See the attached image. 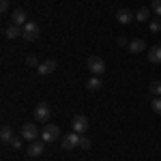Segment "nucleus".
<instances>
[{
	"instance_id": "f3484780",
	"label": "nucleus",
	"mask_w": 161,
	"mask_h": 161,
	"mask_svg": "<svg viewBox=\"0 0 161 161\" xmlns=\"http://www.w3.org/2000/svg\"><path fill=\"white\" fill-rule=\"evenodd\" d=\"M136 19H137V22H148V19H150V9H146V7L137 9V11H136Z\"/></svg>"
},
{
	"instance_id": "20e7f679",
	"label": "nucleus",
	"mask_w": 161,
	"mask_h": 161,
	"mask_svg": "<svg viewBox=\"0 0 161 161\" xmlns=\"http://www.w3.org/2000/svg\"><path fill=\"white\" fill-rule=\"evenodd\" d=\"M88 118L84 116V114H77V116H73V120H71V127H73L75 133H86L88 131Z\"/></svg>"
},
{
	"instance_id": "a211bd4d",
	"label": "nucleus",
	"mask_w": 161,
	"mask_h": 161,
	"mask_svg": "<svg viewBox=\"0 0 161 161\" xmlns=\"http://www.w3.org/2000/svg\"><path fill=\"white\" fill-rule=\"evenodd\" d=\"M148 90H150V95H155V97H161V82H159V80L150 82V84H148Z\"/></svg>"
},
{
	"instance_id": "b1692460",
	"label": "nucleus",
	"mask_w": 161,
	"mask_h": 161,
	"mask_svg": "<svg viewBox=\"0 0 161 161\" xmlns=\"http://www.w3.org/2000/svg\"><path fill=\"white\" fill-rule=\"evenodd\" d=\"M80 148H90V140H88V137H80Z\"/></svg>"
},
{
	"instance_id": "9b49d317",
	"label": "nucleus",
	"mask_w": 161,
	"mask_h": 161,
	"mask_svg": "<svg viewBox=\"0 0 161 161\" xmlns=\"http://www.w3.org/2000/svg\"><path fill=\"white\" fill-rule=\"evenodd\" d=\"M11 19H13V24L15 26H24L28 19H26V11L24 9H13L11 11Z\"/></svg>"
},
{
	"instance_id": "5701e85b",
	"label": "nucleus",
	"mask_w": 161,
	"mask_h": 161,
	"mask_svg": "<svg viewBox=\"0 0 161 161\" xmlns=\"http://www.w3.org/2000/svg\"><path fill=\"white\" fill-rule=\"evenodd\" d=\"M26 64H30V67H39V58H37V56H32V54H30V56L26 58Z\"/></svg>"
},
{
	"instance_id": "7ed1b4c3",
	"label": "nucleus",
	"mask_w": 161,
	"mask_h": 161,
	"mask_svg": "<svg viewBox=\"0 0 161 161\" xmlns=\"http://www.w3.org/2000/svg\"><path fill=\"white\" fill-rule=\"evenodd\" d=\"M86 64H88V71H90L92 75H101L103 71H105V62L101 60L99 56H90Z\"/></svg>"
},
{
	"instance_id": "ddd939ff",
	"label": "nucleus",
	"mask_w": 161,
	"mask_h": 161,
	"mask_svg": "<svg viewBox=\"0 0 161 161\" xmlns=\"http://www.w3.org/2000/svg\"><path fill=\"white\" fill-rule=\"evenodd\" d=\"M148 60H150V64H161V45H153L150 47Z\"/></svg>"
},
{
	"instance_id": "9d476101",
	"label": "nucleus",
	"mask_w": 161,
	"mask_h": 161,
	"mask_svg": "<svg viewBox=\"0 0 161 161\" xmlns=\"http://www.w3.org/2000/svg\"><path fill=\"white\" fill-rule=\"evenodd\" d=\"M56 67H58L56 60H45V62H41V64L37 67V71H39V75H47V73H54Z\"/></svg>"
},
{
	"instance_id": "4be33fe9",
	"label": "nucleus",
	"mask_w": 161,
	"mask_h": 161,
	"mask_svg": "<svg viewBox=\"0 0 161 161\" xmlns=\"http://www.w3.org/2000/svg\"><path fill=\"white\" fill-rule=\"evenodd\" d=\"M161 30V19H150V32H159Z\"/></svg>"
},
{
	"instance_id": "1a4fd4ad",
	"label": "nucleus",
	"mask_w": 161,
	"mask_h": 161,
	"mask_svg": "<svg viewBox=\"0 0 161 161\" xmlns=\"http://www.w3.org/2000/svg\"><path fill=\"white\" fill-rule=\"evenodd\" d=\"M43 150H45V142L41 140V142H30V146H28V155L30 157H41L43 155Z\"/></svg>"
},
{
	"instance_id": "dca6fc26",
	"label": "nucleus",
	"mask_w": 161,
	"mask_h": 161,
	"mask_svg": "<svg viewBox=\"0 0 161 161\" xmlns=\"http://www.w3.org/2000/svg\"><path fill=\"white\" fill-rule=\"evenodd\" d=\"M0 140H2L4 144H9V142L13 140V129H11V127H7V125H4V127L0 129Z\"/></svg>"
},
{
	"instance_id": "423d86ee",
	"label": "nucleus",
	"mask_w": 161,
	"mask_h": 161,
	"mask_svg": "<svg viewBox=\"0 0 161 161\" xmlns=\"http://www.w3.org/2000/svg\"><path fill=\"white\" fill-rule=\"evenodd\" d=\"M50 103H39L37 108H35V120L37 123H47V118H50Z\"/></svg>"
},
{
	"instance_id": "39448f33",
	"label": "nucleus",
	"mask_w": 161,
	"mask_h": 161,
	"mask_svg": "<svg viewBox=\"0 0 161 161\" xmlns=\"http://www.w3.org/2000/svg\"><path fill=\"white\" fill-rule=\"evenodd\" d=\"M39 136H41V131L37 129V125H35V123H26L24 127H22V137L28 140V142H35Z\"/></svg>"
},
{
	"instance_id": "0eeeda50",
	"label": "nucleus",
	"mask_w": 161,
	"mask_h": 161,
	"mask_svg": "<svg viewBox=\"0 0 161 161\" xmlns=\"http://www.w3.org/2000/svg\"><path fill=\"white\" fill-rule=\"evenodd\" d=\"M80 133H67V136L62 137V150H73V148H77L80 146Z\"/></svg>"
},
{
	"instance_id": "6e6552de",
	"label": "nucleus",
	"mask_w": 161,
	"mask_h": 161,
	"mask_svg": "<svg viewBox=\"0 0 161 161\" xmlns=\"http://www.w3.org/2000/svg\"><path fill=\"white\" fill-rule=\"evenodd\" d=\"M116 22H118V24H131V22H133V13L129 11V9H118V11H116Z\"/></svg>"
},
{
	"instance_id": "412c9836",
	"label": "nucleus",
	"mask_w": 161,
	"mask_h": 161,
	"mask_svg": "<svg viewBox=\"0 0 161 161\" xmlns=\"http://www.w3.org/2000/svg\"><path fill=\"white\" fill-rule=\"evenodd\" d=\"M150 9H153V13H155L157 17H161V0H153Z\"/></svg>"
},
{
	"instance_id": "4468645a",
	"label": "nucleus",
	"mask_w": 161,
	"mask_h": 161,
	"mask_svg": "<svg viewBox=\"0 0 161 161\" xmlns=\"http://www.w3.org/2000/svg\"><path fill=\"white\" fill-rule=\"evenodd\" d=\"M101 86H103V82H101L99 75H92V77L86 82V88H88V90H92V92H95V90H99Z\"/></svg>"
},
{
	"instance_id": "2eb2a0df",
	"label": "nucleus",
	"mask_w": 161,
	"mask_h": 161,
	"mask_svg": "<svg viewBox=\"0 0 161 161\" xmlns=\"http://www.w3.org/2000/svg\"><path fill=\"white\" fill-rule=\"evenodd\" d=\"M4 37L7 39H17V37H22V28H19V26H9V28H7V30H4Z\"/></svg>"
},
{
	"instance_id": "6ab92c4d",
	"label": "nucleus",
	"mask_w": 161,
	"mask_h": 161,
	"mask_svg": "<svg viewBox=\"0 0 161 161\" xmlns=\"http://www.w3.org/2000/svg\"><path fill=\"white\" fill-rule=\"evenodd\" d=\"M150 108H153L155 114H159V116H161V97H155V99L150 101Z\"/></svg>"
},
{
	"instance_id": "f257e3e1",
	"label": "nucleus",
	"mask_w": 161,
	"mask_h": 161,
	"mask_svg": "<svg viewBox=\"0 0 161 161\" xmlns=\"http://www.w3.org/2000/svg\"><path fill=\"white\" fill-rule=\"evenodd\" d=\"M58 137H60V127H58V125H45V127H43V131H41V140H43L45 144L56 142Z\"/></svg>"
},
{
	"instance_id": "393cba45",
	"label": "nucleus",
	"mask_w": 161,
	"mask_h": 161,
	"mask_svg": "<svg viewBox=\"0 0 161 161\" xmlns=\"http://www.w3.org/2000/svg\"><path fill=\"white\" fill-rule=\"evenodd\" d=\"M0 11H2V13L9 11V0H0Z\"/></svg>"
},
{
	"instance_id": "aec40b11",
	"label": "nucleus",
	"mask_w": 161,
	"mask_h": 161,
	"mask_svg": "<svg viewBox=\"0 0 161 161\" xmlns=\"http://www.w3.org/2000/svg\"><path fill=\"white\" fill-rule=\"evenodd\" d=\"M22 142H24V137H22V136H19V137H17V136H13V140L9 142V144H11V146H13L15 150H19V148H22Z\"/></svg>"
},
{
	"instance_id": "f8f14e48",
	"label": "nucleus",
	"mask_w": 161,
	"mask_h": 161,
	"mask_svg": "<svg viewBox=\"0 0 161 161\" xmlns=\"http://www.w3.org/2000/svg\"><path fill=\"white\" fill-rule=\"evenodd\" d=\"M144 47H146V41L144 39H133L127 50L131 52V54H140V52H144Z\"/></svg>"
},
{
	"instance_id": "f03ea898",
	"label": "nucleus",
	"mask_w": 161,
	"mask_h": 161,
	"mask_svg": "<svg viewBox=\"0 0 161 161\" xmlns=\"http://www.w3.org/2000/svg\"><path fill=\"white\" fill-rule=\"evenodd\" d=\"M22 37H24L26 41H37L39 39V26L35 24V22H26V24L22 26Z\"/></svg>"
},
{
	"instance_id": "a878e982",
	"label": "nucleus",
	"mask_w": 161,
	"mask_h": 161,
	"mask_svg": "<svg viewBox=\"0 0 161 161\" xmlns=\"http://www.w3.org/2000/svg\"><path fill=\"white\" fill-rule=\"evenodd\" d=\"M116 43H118V45H127V39H125V37H118V41H116Z\"/></svg>"
}]
</instances>
